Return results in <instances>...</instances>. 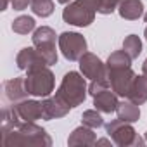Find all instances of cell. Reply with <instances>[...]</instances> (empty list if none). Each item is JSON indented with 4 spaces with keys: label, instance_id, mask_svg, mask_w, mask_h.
Returning a JSON list of instances; mask_svg holds the SVG:
<instances>
[{
    "label": "cell",
    "instance_id": "cell-1",
    "mask_svg": "<svg viewBox=\"0 0 147 147\" xmlns=\"http://www.w3.org/2000/svg\"><path fill=\"white\" fill-rule=\"evenodd\" d=\"M2 142L5 147H19V145L50 147L52 145V138L49 137V133L42 126H38L31 121H21L19 126H16L9 133L2 135Z\"/></svg>",
    "mask_w": 147,
    "mask_h": 147
},
{
    "label": "cell",
    "instance_id": "cell-2",
    "mask_svg": "<svg viewBox=\"0 0 147 147\" xmlns=\"http://www.w3.org/2000/svg\"><path fill=\"white\" fill-rule=\"evenodd\" d=\"M87 82L85 76H82L76 71H69L64 75L55 95L59 99H62L69 107H76L80 104H83L85 97H87Z\"/></svg>",
    "mask_w": 147,
    "mask_h": 147
},
{
    "label": "cell",
    "instance_id": "cell-3",
    "mask_svg": "<svg viewBox=\"0 0 147 147\" xmlns=\"http://www.w3.org/2000/svg\"><path fill=\"white\" fill-rule=\"evenodd\" d=\"M100 0H75L62 11V19L73 26H88L99 12Z\"/></svg>",
    "mask_w": 147,
    "mask_h": 147
},
{
    "label": "cell",
    "instance_id": "cell-4",
    "mask_svg": "<svg viewBox=\"0 0 147 147\" xmlns=\"http://www.w3.org/2000/svg\"><path fill=\"white\" fill-rule=\"evenodd\" d=\"M24 85L30 95L33 97H49L54 92V73L49 69V66L45 67H36V69H30L28 75L24 76Z\"/></svg>",
    "mask_w": 147,
    "mask_h": 147
},
{
    "label": "cell",
    "instance_id": "cell-5",
    "mask_svg": "<svg viewBox=\"0 0 147 147\" xmlns=\"http://www.w3.org/2000/svg\"><path fill=\"white\" fill-rule=\"evenodd\" d=\"M104 126H106V133L119 147H126V145H144L145 144V140H142L137 135V131L133 130L131 123H126V121H123L119 118L106 123Z\"/></svg>",
    "mask_w": 147,
    "mask_h": 147
},
{
    "label": "cell",
    "instance_id": "cell-6",
    "mask_svg": "<svg viewBox=\"0 0 147 147\" xmlns=\"http://www.w3.org/2000/svg\"><path fill=\"white\" fill-rule=\"evenodd\" d=\"M55 38H59L55 35V31L49 26H42L36 28L33 33V45L36 47V50L42 54V57L45 59L47 66H52L57 62V50H55Z\"/></svg>",
    "mask_w": 147,
    "mask_h": 147
},
{
    "label": "cell",
    "instance_id": "cell-7",
    "mask_svg": "<svg viewBox=\"0 0 147 147\" xmlns=\"http://www.w3.org/2000/svg\"><path fill=\"white\" fill-rule=\"evenodd\" d=\"M59 49L67 61H80L82 55L87 52V40L83 35L75 31H64L57 38Z\"/></svg>",
    "mask_w": 147,
    "mask_h": 147
},
{
    "label": "cell",
    "instance_id": "cell-8",
    "mask_svg": "<svg viewBox=\"0 0 147 147\" xmlns=\"http://www.w3.org/2000/svg\"><path fill=\"white\" fill-rule=\"evenodd\" d=\"M135 73L131 67H123V69H107V78L111 88L119 95V97H128V92L131 88V83L135 80Z\"/></svg>",
    "mask_w": 147,
    "mask_h": 147
},
{
    "label": "cell",
    "instance_id": "cell-9",
    "mask_svg": "<svg viewBox=\"0 0 147 147\" xmlns=\"http://www.w3.org/2000/svg\"><path fill=\"white\" fill-rule=\"evenodd\" d=\"M80 71L85 78L99 80V78H107V67L106 64L92 52H85L80 59Z\"/></svg>",
    "mask_w": 147,
    "mask_h": 147
},
{
    "label": "cell",
    "instance_id": "cell-10",
    "mask_svg": "<svg viewBox=\"0 0 147 147\" xmlns=\"http://www.w3.org/2000/svg\"><path fill=\"white\" fill-rule=\"evenodd\" d=\"M16 64L19 69H24V71H30V69H36V67H45L47 62L45 59L42 57V54L36 50V47H24L21 49V52L18 54L16 57Z\"/></svg>",
    "mask_w": 147,
    "mask_h": 147
},
{
    "label": "cell",
    "instance_id": "cell-11",
    "mask_svg": "<svg viewBox=\"0 0 147 147\" xmlns=\"http://www.w3.org/2000/svg\"><path fill=\"white\" fill-rule=\"evenodd\" d=\"M4 95L9 102L12 104H18L21 100H24L30 94L26 90V85H24V76H19V78H12L9 82L4 83Z\"/></svg>",
    "mask_w": 147,
    "mask_h": 147
},
{
    "label": "cell",
    "instance_id": "cell-12",
    "mask_svg": "<svg viewBox=\"0 0 147 147\" xmlns=\"http://www.w3.org/2000/svg\"><path fill=\"white\" fill-rule=\"evenodd\" d=\"M16 109L21 116L23 121H31L35 123L36 119L43 118V104L38 100H31V99H24L21 102L16 104Z\"/></svg>",
    "mask_w": 147,
    "mask_h": 147
},
{
    "label": "cell",
    "instance_id": "cell-13",
    "mask_svg": "<svg viewBox=\"0 0 147 147\" xmlns=\"http://www.w3.org/2000/svg\"><path fill=\"white\" fill-rule=\"evenodd\" d=\"M43 104V119H57V118H64L67 113H69V106L59 99L57 95L55 97H45V100L42 102Z\"/></svg>",
    "mask_w": 147,
    "mask_h": 147
},
{
    "label": "cell",
    "instance_id": "cell-14",
    "mask_svg": "<svg viewBox=\"0 0 147 147\" xmlns=\"http://www.w3.org/2000/svg\"><path fill=\"white\" fill-rule=\"evenodd\" d=\"M119 100H118V94L113 90V88H106L102 92H99L97 95H94V106L97 111L100 113H106V114H111L116 111Z\"/></svg>",
    "mask_w": 147,
    "mask_h": 147
},
{
    "label": "cell",
    "instance_id": "cell-15",
    "mask_svg": "<svg viewBox=\"0 0 147 147\" xmlns=\"http://www.w3.org/2000/svg\"><path fill=\"white\" fill-rule=\"evenodd\" d=\"M95 142H97V138H95L94 128H90L87 125L75 128L67 138V145H95Z\"/></svg>",
    "mask_w": 147,
    "mask_h": 147
},
{
    "label": "cell",
    "instance_id": "cell-16",
    "mask_svg": "<svg viewBox=\"0 0 147 147\" xmlns=\"http://www.w3.org/2000/svg\"><path fill=\"white\" fill-rule=\"evenodd\" d=\"M118 12L123 19L135 21L144 14V4L142 0H121L118 5Z\"/></svg>",
    "mask_w": 147,
    "mask_h": 147
},
{
    "label": "cell",
    "instance_id": "cell-17",
    "mask_svg": "<svg viewBox=\"0 0 147 147\" xmlns=\"http://www.w3.org/2000/svg\"><path fill=\"white\" fill-rule=\"evenodd\" d=\"M128 100H131L138 106L147 100V75L135 76V80L131 83V88L128 92Z\"/></svg>",
    "mask_w": 147,
    "mask_h": 147
},
{
    "label": "cell",
    "instance_id": "cell-18",
    "mask_svg": "<svg viewBox=\"0 0 147 147\" xmlns=\"http://www.w3.org/2000/svg\"><path fill=\"white\" fill-rule=\"evenodd\" d=\"M116 113H118V118L126 121V123H135L138 121L140 118V109H138V104L131 102V100H123L118 104L116 107Z\"/></svg>",
    "mask_w": 147,
    "mask_h": 147
},
{
    "label": "cell",
    "instance_id": "cell-19",
    "mask_svg": "<svg viewBox=\"0 0 147 147\" xmlns=\"http://www.w3.org/2000/svg\"><path fill=\"white\" fill-rule=\"evenodd\" d=\"M21 116L16 109V104L14 106H5L2 109V135L9 133L11 130H14L16 126H19L21 123Z\"/></svg>",
    "mask_w": 147,
    "mask_h": 147
},
{
    "label": "cell",
    "instance_id": "cell-20",
    "mask_svg": "<svg viewBox=\"0 0 147 147\" xmlns=\"http://www.w3.org/2000/svg\"><path fill=\"white\" fill-rule=\"evenodd\" d=\"M131 57L125 52V50H116V52H113L109 57H107V62H106V67L109 69V71H113V69H123V67H130V64H131Z\"/></svg>",
    "mask_w": 147,
    "mask_h": 147
},
{
    "label": "cell",
    "instance_id": "cell-21",
    "mask_svg": "<svg viewBox=\"0 0 147 147\" xmlns=\"http://www.w3.org/2000/svg\"><path fill=\"white\" fill-rule=\"evenodd\" d=\"M35 30V19L31 16H19L12 21V31L19 35H28Z\"/></svg>",
    "mask_w": 147,
    "mask_h": 147
},
{
    "label": "cell",
    "instance_id": "cell-22",
    "mask_svg": "<svg viewBox=\"0 0 147 147\" xmlns=\"http://www.w3.org/2000/svg\"><path fill=\"white\" fill-rule=\"evenodd\" d=\"M123 50L131 57V59H137L142 52V42L137 35H128L125 40H123Z\"/></svg>",
    "mask_w": 147,
    "mask_h": 147
},
{
    "label": "cell",
    "instance_id": "cell-23",
    "mask_svg": "<svg viewBox=\"0 0 147 147\" xmlns=\"http://www.w3.org/2000/svg\"><path fill=\"white\" fill-rule=\"evenodd\" d=\"M31 11L40 18H49L54 12V0H31Z\"/></svg>",
    "mask_w": 147,
    "mask_h": 147
},
{
    "label": "cell",
    "instance_id": "cell-24",
    "mask_svg": "<svg viewBox=\"0 0 147 147\" xmlns=\"http://www.w3.org/2000/svg\"><path fill=\"white\" fill-rule=\"evenodd\" d=\"M82 121H83V125H87V126H90V128H94V130L104 126V119H102L100 113H97V109H88V111H85V113L82 114Z\"/></svg>",
    "mask_w": 147,
    "mask_h": 147
},
{
    "label": "cell",
    "instance_id": "cell-25",
    "mask_svg": "<svg viewBox=\"0 0 147 147\" xmlns=\"http://www.w3.org/2000/svg\"><path fill=\"white\" fill-rule=\"evenodd\" d=\"M106 88H111V85H109V78L92 80V83L88 85V94L94 97V95H97L99 92H102V90H106Z\"/></svg>",
    "mask_w": 147,
    "mask_h": 147
},
{
    "label": "cell",
    "instance_id": "cell-26",
    "mask_svg": "<svg viewBox=\"0 0 147 147\" xmlns=\"http://www.w3.org/2000/svg\"><path fill=\"white\" fill-rule=\"evenodd\" d=\"M121 0H100V7H99V14H113Z\"/></svg>",
    "mask_w": 147,
    "mask_h": 147
},
{
    "label": "cell",
    "instance_id": "cell-27",
    "mask_svg": "<svg viewBox=\"0 0 147 147\" xmlns=\"http://www.w3.org/2000/svg\"><path fill=\"white\" fill-rule=\"evenodd\" d=\"M11 5L14 11H24L28 5H31V0H11Z\"/></svg>",
    "mask_w": 147,
    "mask_h": 147
},
{
    "label": "cell",
    "instance_id": "cell-28",
    "mask_svg": "<svg viewBox=\"0 0 147 147\" xmlns=\"http://www.w3.org/2000/svg\"><path fill=\"white\" fill-rule=\"evenodd\" d=\"M111 144H114V142L113 140H107V138H100V140L95 142V145H111Z\"/></svg>",
    "mask_w": 147,
    "mask_h": 147
},
{
    "label": "cell",
    "instance_id": "cell-29",
    "mask_svg": "<svg viewBox=\"0 0 147 147\" xmlns=\"http://www.w3.org/2000/svg\"><path fill=\"white\" fill-rule=\"evenodd\" d=\"M7 4H9V0H0V11H5Z\"/></svg>",
    "mask_w": 147,
    "mask_h": 147
},
{
    "label": "cell",
    "instance_id": "cell-30",
    "mask_svg": "<svg viewBox=\"0 0 147 147\" xmlns=\"http://www.w3.org/2000/svg\"><path fill=\"white\" fill-rule=\"evenodd\" d=\"M142 73H144V75H147V59H145L144 64H142Z\"/></svg>",
    "mask_w": 147,
    "mask_h": 147
},
{
    "label": "cell",
    "instance_id": "cell-31",
    "mask_svg": "<svg viewBox=\"0 0 147 147\" xmlns=\"http://www.w3.org/2000/svg\"><path fill=\"white\" fill-rule=\"evenodd\" d=\"M57 2H59V4H69L71 0H57Z\"/></svg>",
    "mask_w": 147,
    "mask_h": 147
},
{
    "label": "cell",
    "instance_id": "cell-32",
    "mask_svg": "<svg viewBox=\"0 0 147 147\" xmlns=\"http://www.w3.org/2000/svg\"><path fill=\"white\" fill-rule=\"evenodd\" d=\"M144 36H145V40H147V28H145V31H144Z\"/></svg>",
    "mask_w": 147,
    "mask_h": 147
},
{
    "label": "cell",
    "instance_id": "cell-33",
    "mask_svg": "<svg viewBox=\"0 0 147 147\" xmlns=\"http://www.w3.org/2000/svg\"><path fill=\"white\" fill-rule=\"evenodd\" d=\"M144 19H145V23H147V14H145V16H144Z\"/></svg>",
    "mask_w": 147,
    "mask_h": 147
},
{
    "label": "cell",
    "instance_id": "cell-34",
    "mask_svg": "<svg viewBox=\"0 0 147 147\" xmlns=\"http://www.w3.org/2000/svg\"><path fill=\"white\" fill-rule=\"evenodd\" d=\"M145 142H147V133H145Z\"/></svg>",
    "mask_w": 147,
    "mask_h": 147
}]
</instances>
